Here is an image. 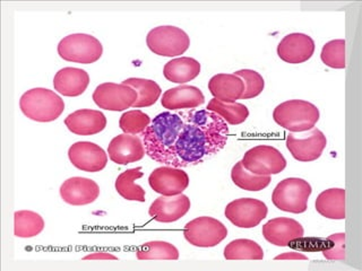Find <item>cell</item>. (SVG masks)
<instances>
[{"mask_svg":"<svg viewBox=\"0 0 362 271\" xmlns=\"http://www.w3.org/2000/svg\"><path fill=\"white\" fill-rule=\"evenodd\" d=\"M180 116L184 127L175 144L173 167H194L226 147L229 126L218 113L204 109L185 111Z\"/></svg>","mask_w":362,"mask_h":271,"instance_id":"1","label":"cell"},{"mask_svg":"<svg viewBox=\"0 0 362 271\" xmlns=\"http://www.w3.org/2000/svg\"><path fill=\"white\" fill-rule=\"evenodd\" d=\"M182 127L184 120L180 113H160L141 133L145 152L153 161L173 167L175 144Z\"/></svg>","mask_w":362,"mask_h":271,"instance_id":"2","label":"cell"},{"mask_svg":"<svg viewBox=\"0 0 362 271\" xmlns=\"http://www.w3.org/2000/svg\"><path fill=\"white\" fill-rule=\"evenodd\" d=\"M20 107L24 116L33 121L51 122L62 116L65 103L54 90L37 88L23 94Z\"/></svg>","mask_w":362,"mask_h":271,"instance_id":"3","label":"cell"},{"mask_svg":"<svg viewBox=\"0 0 362 271\" xmlns=\"http://www.w3.org/2000/svg\"><path fill=\"white\" fill-rule=\"evenodd\" d=\"M320 110L310 102L291 100L275 107L273 119L290 133H303L313 129L320 120Z\"/></svg>","mask_w":362,"mask_h":271,"instance_id":"4","label":"cell"},{"mask_svg":"<svg viewBox=\"0 0 362 271\" xmlns=\"http://www.w3.org/2000/svg\"><path fill=\"white\" fill-rule=\"evenodd\" d=\"M103 54V45L90 34H71L58 44V54L62 59L90 65L98 61Z\"/></svg>","mask_w":362,"mask_h":271,"instance_id":"5","label":"cell"},{"mask_svg":"<svg viewBox=\"0 0 362 271\" xmlns=\"http://www.w3.org/2000/svg\"><path fill=\"white\" fill-rule=\"evenodd\" d=\"M310 184L299 178H288L277 184L272 201L282 212L301 214L307 210V203L310 197Z\"/></svg>","mask_w":362,"mask_h":271,"instance_id":"6","label":"cell"},{"mask_svg":"<svg viewBox=\"0 0 362 271\" xmlns=\"http://www.w3.org/2000/svg\"><path fill=\"white\" fill-rule=\"evenodd\" d=\"M147 47L158 56H181L189 49L190 39L188 34L175 26H158L148 32L146 37Z\"/></svg>","mask_w":362,"mask_h":271,"instance_id":"7","label":"cell"},{"mask_svg":"<svg viewBox=\"0 0 362 271\" xmlns=\"http://www.w3.org/2000/svg\"><path fill=\"white\" fill-rule=\"evenodd\" d=\"M185 239L197 248H213L228 236V229L220 220L209 216H202L187 223L184 229Z\"/></svg>","mask_w":362,"mask_h":271,"instance_id":"8","label":"cell"},{"mask_svg":"<svg viewBox=\"0 0 362 271\" xmlns=\"http://www.w3.org/2000/svg\"><path fill=\"white\" fill-rule=\"evenodd\" d=\"M243 165L247 171L256 175H274L286 167V159L275 147L260 145L243 155Z\"/></svg>","mask_w":362,"mask_h":271,"instance_id":"9","label":"cell"},{"mask_svg":"<svg viewBox=\"0 0 362 271\" xmlns=\"http://www.w3.org/2000/svg\"><path fill=\"white\" fill-rule=\"evenodd\" d=\"M327 145L326 136L317 128L286 137V148L299 162H314L322 156Z\"/></svg>","mask_w":362,"mask_h":271,"instance_id":"10","label":"cell"},{"mask_svg":"<svg viewBox=\"0 0 362 271\" xmlns=\"http://www.w3.org/2000/svg\"><path fill=\"white\" fill-rule=\"evenodd\" d=\"M267 206L254 198H240L226 207V217L240 229H254L267 216Z\"/></svg>","mask_w":362,"mask_h":271,"instance_id":"11","label":"cell"},{"mask_svg":"<svg viewBox=\"0 0 362 271\" xmlns=\"http://www.w3.org/2000/svg\"><path fill=\"white\" fill-rule=\"evenodd\" d=\"M93 101L103 110L124 111L137 101V93L127 85L105 83L94 90Z\"/></svg>","mask_w":362,"mask_h":271,"instance_id":"12","label":"cell"},{"mask_svg":"<svg viewBox=\"0 0 362 271\" xmlns=\"http://www.w3.org/2000/svg\"><path fill=\"white\" fill-rule=\"evenodd\" d=\"M68 157L74 167L88 173L100 172L107 163L105 150L90 141H77L71 145Z\"/></svg>","mask_w":362,"mask_h":271,"instance_id":"13","label":"cell"},{"mask_svg":"<svg viewBox=\"0 0 362 271\" xmlns=\"http://www.w3.org/2000/svg\"><path fill=\"white\" fill-rule=\"evenodd\" d=\"M148 183L160 195H177L188 188L189 176L182 169L164 165L151 173Z\"/></svg>","mask_w":362,"mask_h":271,"instance_id":"14","label":"cell"},{"mask_svg":"<svg viewBox=\"0 0 362 271\" xmlns=\"http://www.w3.org/2000/svg\"><path fill=\"white\" fill-rule=\"evenodd\" d=\"M190 206V199L184 193L161 195L151 205L148 214L158 223H173L184 217L189 212Z\"/></svg>","mask_w":362,"mask_h":271,"instance_id":"15","label":"cell"},{"mask_svg":"<svg viewBox=\"0 0 362 271\" xmlns=\"http://www.w3.org/2000/svg\"><path fill=\"white\" fill-rule=\"evenodd\" d=\"M60 195L68 205L85 206L94 203L99 198L100 186L90 179L74 176L62 184Z\"/></svg>","mask_w":362,"mask_h":271,"instance_id":"16","label":"cell"},{"mask_svg":"<svg viewBox=\"0 0 362 271\" xmlns=\"http://www.w3.org/2000/svg\"><path fill=\"white\" fill-rule=\"evenodd\" d=\"M315 52V41L307 34L286 35L277 45V54L283 61L298 65L308 61Z\"/></svg>","mask_w":362,"mask_h":271,"instance_id":"17","label":"cell"},{"mask_svg":"<svg viewBox=\"0 0 362 271\" xmlns=\"http://www.w3.org/2000/svg\"><path fill=\"white\" fill-rule=\"evenodd\" d=\"M107 154L113 163L127 165L129 163L141 161L146 152H145L143 140L139 137L122 133L110 141V144L107 146Z\"/></svg>","mask_w":362,"mask_h":271,"instance_id":"18","label":"cell"},{"mask_svg":"<svg viewBox=\"0 0 362 271\" xmlns=\"http://www.w3.org/2000/svg\"><path fill=\"white\" fill-rule=\"evenodd\" d=\"M263 235L266 241L276 246H288V243L303 237V227L292 218H274L263 226Z\"/></svg>","mask_w":362,"mask_h":271,"instance_id":"19","label":"cell"},{"mask_svg":"<svg viewBox=\"0 0 362 271\" xmlns=\"http://www.w3.org/2000/svg\"><path fill=\"white\" fill-rule=\"evenodd\" d=\"M66 127L78 136H92L100 133L107 127V118L103 113L96 110L75 111L65 119Z\"/></svg>","mask_w":362,"mask_h":271,"instance_id":"20","label":"cell"},{"mask_svg":"<svg viewBox=\"0 0 362 271\" xmlns=\"http://www.w3.org/2000/svg\"><path fill=\"white\" fill-rule=\"evenodd\" d=\"M90 84V76L84 69L66 67L54 75V88L58 93L68 97L82 95Z\"/></svg>","mask_w":362,"mask_h":271,"instance_id":"21","label":"cell"},{"mask_svg":"<svg viewBox=\"0 0 362 271\" xmlns=\"http://www.w3.org/2000/svg\"><path fill=\"white\" fill-rule=\"evenodd\" d=\"M205 96L203 92L196 86L180 85L170 88L163 94L162 107L168 110H182V109H196L204 104Z\"/></svg>","mask_w":362,"mask_h":271,"instance_id":"22","label":"cell"},{"mask_svg":"<svg viewBox=\"0 0 362 271\" xmlns=\"http://www.w3.org/2000/svg\"><path fill=\"white\" fill-rule=\"evenodd\" d=\"M209 90L214 99L224 103H235L245 90L243 79L235 73H218L209 79Z\"/></svg>","mask_w":362,"mask_h":271,"instance_id":"23","label":"cell"},{"mask_svg":"<svg viewBox=\"0 0 362 271\" xmlns=\"http://www.w3.org/2000/svg\"><path fill=\"white\" fill-rule=\"evenodd\" d=\"M201 64L194 58L181 56L170 60L163 68V75L165 78L175 84L185 85L192 82V79L199 76Z\"/></svg>","mask_w":362,"mask_h":271,"instance_id":"24","label":"cell"},{"mask_svg":"<svg viewBox=\"0 0 362 271\" xmlns=\"http://www.w3.org/2000/svg\"><path fill=\"white\" fill-rule=\"evenodd\" d=\"M317 212L328 219H345V190H325L316 199Z\"/></svg>","mask_w":362,"mask_h":271,"instance_id":"25","label":"cell"},{"mask_svg":"<svg viewBox=\"0 0 362 271\" xmlns=\"http://www.w3.org/2000/svg\"><path fill=\"white\" fill-rule=\"evenodd\" d=\"M144 173L141 172V167L124 171L117 178L116 184H115L117 192L126 200L144 203L145 190L135 183V181L141 179Z\"/></svg>","mask_w":362,"mask_h":271,"instance_id":"26","label":"cell"},{"mask_svg":"<svg viewBox=\"0 0 362 271\" xmlns=\"http://www.w3.org/2000/svg\"><path fill=\"white\" fill-rule=\"evenodd\" d=\"M122 84L127 85L136 90L137 101L133 105L135 109L152 107L158 102V97L162 93L160 85L151 79L128 78L124 80Z\"/></svg>","mask_w":362,"mask_h":271,"instance_id":"27","label":"cell"},{"mask_svg":"<svg viewBox=\"0 0 362 271\" xmlns=\"http://www.w3.org/2000/svg\"><path fill=\"white\" fill-rule=\"evenodd\" d=\"M15 236L31 239L37 236L45 229V220L41 215L31 210H20L14 214Z\"/></svg>","mask_w":362,"mask_h":271,"instance_id":"28","label":"cell"},{"mask_svg":"<svg viewBox=\"0 0 362 271\" xmlns=\"http://www.w3.org/2000/svg\"><path fill=\"white\" fill-rule=\"evenodd\" d=\"M231 179L235 186L247 191H260L271 183V175H256L243 167V162H238L232 167Z\"/></svg>","mask_w":362,"mask_h":271,"instance_id":"29","label":"cell"},{"mask_svg":"<svg viewBox=\"0 0 362 271\" xmlns=\"http://www.w3.org/2000/svg\"><path fill=\"white\" fill-rule=\"evenodd\" d=\"M226 260H263L264 251L257 242L247 239L232 241L224 248Z\"/></svg>","mask_w":362,"mask_h":271,"instance_id":"30","label":"cell"},{"mask_svg":"<svg viewBox=\"0 0 362 271\" xmlns=\"http://www.w3.org/2000/svg\"><path fill=\"white\" fill-rule=\"evenodd\" d=\"M207 110L218 113L224 121L231 126L243 124L249 116L248 107L241 103H224L218 100L213 99L206 107Z\"/></svg>","mask_w":362,"mask_h":271,"instance_id":"31","label":"cell"},{"mask_svg":"<svg viewBox=\"0 0 362 271\" xmlns=\"http://www.w3.org/2000/svg\"><path fill=\"white\" fill-rule=\"evenodd\" d=\"M136 257L139 260H178L179 251L171 243L152 241L137 250Z\"/></svg>","mask_w":362,"mask_h":271,"instance_id":"32","label":"cell"},{"mask_svg":"<svg viewBox=\"0 0 362 271\" xmlns=\"http://www.w3.org/2000/svg\"><path fill=\"white\" fill-rule=\"evenodd\" d=\"M322 61L327 67L334 69H344L345 62V41L344 40H333L322 47L320 54Z\"/></svg>","mask_w":362,"mask_h":271,"instance_id":"33","label":"cell"},{"mask_svg":"<svg viewBox=\"0 0 362 271\" xmlns=\"http://www.w3.org/2000/svg\"><path fill=\"white\" fill-rule=\"evenodd\" d=\"M150 116L139 110L127 111L120 116V120H119V126L124 133L134 136L139 135V133L141 135L150 126Z\"/></svg>","mask_w":362,"mask_h":271,"instance_id":"34","label":"cell"},{"mask_svg":"<svg viewBox=\"0 0 362 271\" xmlns=\"http://www.w3.org/2000/svg\"><path fill=\"white\" fill-rule=\"evenodd\" d=\"M235 75L240 77L243 79V85H245V90H243L241 99H254L263 92L264 88H265V80L257 71H252V69H243V71H235Z\"/></svg>","mask_w":362,"mask_h":271,"instance_id":"35","label":"cell"},{"mask_svg":"<svg viewBox=\"0 0 362 271\" xmlns=\"http://www.w3.org/2000/svg\"><path fill=\"white\" fill-rule=\"evenodd\" d=\"M333 241L331 237L326 239H303L300 237L298 240L292 241L288 243V246H292L293 248H298L300 251H324L327 248H331Z\"/></svg>","mask_w":362,"mask_h":271,"instance_id":"36","label":"cell"},{"mask_svg":"<svg viewBox=\"0 0 362 271\" xmlns=\"http://www.w3.org/2000/svg\"><path fill=\"white\" fill-rule=\"evenodd\" d=\"M333 244L331 248L324 250L322 255L331 261H343L345 260V234L344 233H337V234L329 235Z\"/></svg>","mask_w":362,"mask_h":271,"instance_id":"37","label":"cell"},{"mask_svg":"<svg viewBox=\"0 0 362 271\" xmlns=\"http://www.w3.org/2000/svg\"><path fill=\"white\" fill-rule=\"evenodd\" d=\"M275 260H308V258L305 257V254L300 253V252H284V253L280 254L275 257Z\"/></svg>","mask_w":362,"mask_h":271,"instance_id":"38","label":"cell"},{"mask_svg":"<svg viewBox=\"0 0 362 271\" xmlns=\"http://www.w3.org/2000/svg\"><path fill=\"white\" fill-rule=\"evenodd\" d=\"M83 260H118L113 254L107 253V252H94V253L88 254Z\"/></svg>","mask_w":362,"mask_h":271,"instance_id":"39","label":"cell"}]
</instances>
